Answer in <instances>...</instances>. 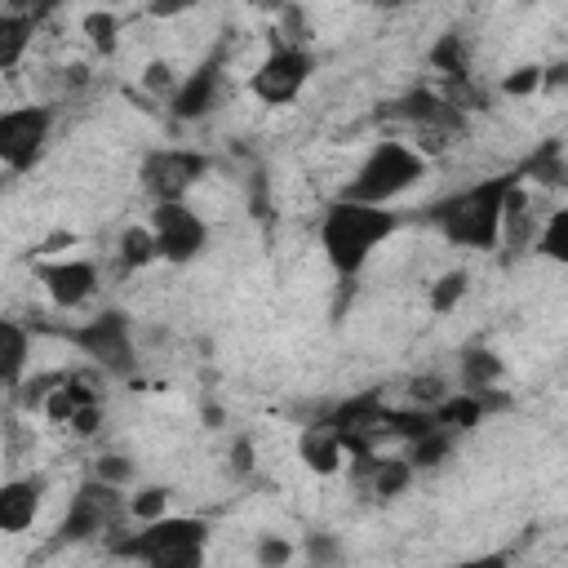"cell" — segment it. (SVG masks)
Listing matches in <instances>:
<instances>
[{
  "label": "cell",
  "mask_w": 568,
  "mask_h": 568,
  "mask_svg": "<svg viewBox=\"0 0 568 568\" xmlns=\"http://www.w3.org/2000/svg\"><path fill=\"white\" fill-rule=\"evenodd\" d=\"M36 280L44 284L49 302L58 311H80L93 293H98V266L89 257H58V262H40Z\"/></svg>",
  "instance_id": "12"
},
{
  "label": "cell",
  "mask_w": 568,
  "mask_h": 568,
  "mask_svg": "<svg viewBox=\"0 0 568 568\" xmlns=\"http://www.w3.org/2000/svg\"><path fill=\"white\" fill-rule=\"evenodd\" d=\"M484 408H488L484 395H475V390H448L444 399L430 404V422L444 426V430H453V435H466V430H475L484 422Z\"/></svg>",
  "instance_id": "16"
},
{
  "label": "cell",
  "mask_w": 568,
  "mask_h": 568,
  "mask_svg": "<svg viewBox=\"0 0 568 568\" xmlns=\"http://www.w3.org/2000/svg\"><path fill=\"white\" fill-rule=\"evenodd\" d=\"M151 235H155V253L160 262L186 266L204 253L209 244V222L186 204V200H155L151 209Z\"/></svg>",
  "instance_id": "9"
},
{
  "label": "cell",
  "mask_w": 568,
  "mask_h": 568,
  "mask_svg": "<svg viewBox=\"0 0 568 568\" xmlns=\"http://www.w3.org/2000/svg\"><path fill=\"white\" fill-rule=\"evenodd\" d=\"M430 62L448 75H466V49H462V36H444L435 49H430Z\"/></svg>",
  "instance_id": "28"
},
{
  "label": "cell",
  "mask_w": 568,
  "mask_h": 568,
  "mask_svg": "<svg viewBox=\"0 0 568 568\" xmlns=\"http://www.w3.org/2000/svg\"><path fill=\"white\" fill-rule=\"evenodd\" d=\"M306 559L311 564H337L342 559V546H337V537L333 532H306Z\"/></svg>",
  "instance_id": "31"
},
{
  "label": "cell",
  "mask_w": 568,
  "mask_h": 568,
  "mask_svg": "<svg viewBox=\"0 0 568 568\" xmlns=\"http://www.w3.org/2000/svg\"><path fill=\"white\" fill-rule=\"evenodd\" d=\"M89 399H98V395H93L80 377H58V382L49 386V395H44V404H40V408H44V417H49V422L67 426V422H71V413H75L80 404H89Z\"/></svg>",
  "instance_id": "21"
},
{
  "label": "cell",
  "mask_w": 568,
  "mask_h": 568,
  "mask_svg": "<svg viewBox=\"0 0 568 568\" xmlns=\"http://www.w3.org/2000/svg\"><path fill=\"white\" fill-rule=\"evenodd\" d=\"M44 501V479L40 475H22V479H4L0 484V537H18L36 524Z\"/></svg>",
  "instance_id": "13"
},
{
  "label": "cell",
  "mask_w": 568,
  "mask_h": 568,
  "mask_svg": "<svg viewBox=\"0 0 568 568\" xmlns=\"http://www.w3.org/2000/svg\"><path fill=\"white\" fill-rule=\"evenodd\" d=\"M200 0H146V13L151 18H178V13H191Z\"/></svg>",
  "instance_id": "36"
},
{
  "label": "cell",
  "mask_w": 568,
  "mask_h": 568,
  "mask_svg": "<svg viewBox=\"0 0 568 568\" xmlns=\"http://www.w3.org/2000/svg\"><path fill=\"white\" fill-rule=\"evenodd\" d=\"M164 506H169V488H160V484H142L133 497H124V510L133 515V519H155V515H164Z\"/></svg>",
  "instance_id": "25"
},
{
  "label": "cell",
  "mask_w": 568,
  "mask_h": 568,
  "mask_svg": "<svg viewBox=\"0 0 568 568\" xmlns=\"http://www.w3.org/2000/svg\"><path fill=\"white\" fill-rule=\"evenodd\" d=\"M213 169V160L204 151H191V146H164V151H151L142 160V191L151 200H186L200 178Z\"/></svg>",
  "instance_id": "10"
},
{
  "label": "cell",
  "mask_w": 568,
  "mask_h": 568,
  "mask_svg": "<svg viewBox=\"0 0 568 568\" xmlns=\"http://www.w3.org/2000/svg\"><path fill=\"white\" fill-rule=\"evenodd\" d=\"M395 231H399V213H390V204H359L337 195L320 213V248L342 280H355Z\"/></svg>",
  "instance_id": "1"
},
{
  "label": "cell",
  "mask_w": 568,
  "mask_h": 568,
  "mask_svg": "<svg viewBox=\"0 0 568 568\" xmlns=\"http://www.w3.org/2000/svg\"><path fill=\"white\" fill-rule=\"evenodd\" d=\"M377 4H382V9H386V4H404V0H377Z\"/></svg>",
  "instance_id": "39"
},
{
  "label": "cell",
  "mask_w": 568,
  "mask_h": 568,
  "mask_svg": "<svg viewBox=\"0 0 568 568\" xmlns=\"http://www.w3.org/2000/svg\"><path fill=\"white\" fill-rule=\"evenodd\" d=\"M231 466H235V475L253 470V439H235V448H231Z\"/></svg>",
  "instance_id": "37"
},
{
  "label": "cell",
  "mask_w": 568,
  "mask_h": 568,
  "mask_svg": "<svg viewBox=\"0 0 568 568\" xmlns=\"http://www.w3.org/2000/svg\"><path fill=\"white\" fill-rule=\"evenodd\" d=\"M80 439H89V435H98V426H102V408H98V399H89V404H80L75 413H71V422H67Z\"/></svg>",
  "instance_id": "34"
},
{
  "label": "cell",
  "mask_w": 568,
  "mask_h": 568,
  "mask_svg": "<svg viewBox=\"0 0 568 568\" xmlns=\"http://www.w3.org/2000/svg\"><path fill=\"white\" fill-rule=\"evenodd\" d=\"M253 559L262 564V568H280V564H288L293 559V546L284 541V537H257V550H253Z\"/></svg>",
  "instance_id": "32"
},
{
  "label": "cell",
  "mask_w": 568,
  "mask_h": 568,
  "mask_svg": "<svg viewBox=\"0 0 568 568\" xmlns=\"http://www.w3.org/2000/svg\"><path fill=\"white\" fill-rule=\"evenodd\" d=\"M93 475L106 479V484H120V488H124V484L133 479V462L120 457V453H102V457L93 462Z\"/></svg>",
  "instance_id": "30"
},
{
  "label": "cell",
  "mask_w": 568,
  "mask_h": 568,
  "mask_svg": "<svg viewBox=\"0 0 568 568\" xmlns=\"http://www.w3.org/2000/svg\"><path fill=\"white\" fill-rule=\"evenodd\" d=\"M222 80H226V67H222L217 53L204 58L195 71H186V75L173 84V93H169V111H173V120H186V124L204 120V115L222 102Z\"/></svg>",
  "instance_id": "11"
},
{
  "label": "cell",
  "mask_w": 568,
  "mask_h": 568,
  "mask_svg": "<svg viewBox=\"0 0 568 568\" xmlns=\"http://www.w3.org/2000/svg\"><path fill=\"white\" fill-rule=\"evenodd\" d=\"M142 80H146V89H160V93H173V84H178V75L169 71V62H151Z\"/></svg>",
  "instance_id": "35"
},
{
  "label": "cell",
  "mask_w": 568,
  "mask_h": 568,
  "mask_svg": "<svg viewBox=\"0 0 568 568\" xmlns=\"http://www.w3.org/2000/svg\"><path fill=\"white\" fill-rule=\"evenodd\" d=\"M541 80H546V75H541V67H519L515 75H506V80H501V93L524 98V93H537V89H541Z\"/></svg>",
  "instance_id": "33"
},
{
  "label": "cell",
  "mask_w": 568,
  "mask_h": 568,
  "mask_svg": "<svg viewBox=\"0 0 568 568\" xmlns=\"http://www.w3.org/2000/svg\"><path fill=\"white\" fill-rule=\"evenodd\" d=\"M422 178H426V155L422 151H413L408 142H377L355 164V173L346 178V186L337 195L359 200V204H390L404 191H413Z\"/></svg>",
  "instance_id": "4"
},
{
  "label": "cell",
  "mask_w": 568,
  "mask_h": 568,
  "mask_svg": "<svg viewBox=\"0 0 568 568\" xmlns=\"http://www.w3.org/2000/svg\"><path fill=\"white\" fill-rule=\"evenodd\" d=\"M124 493H120V484H106V479H98V475H89L75 493H71V501H67V515L58 519V546H80V541H93V537H102V532H120V524H124Z\"/></svg>",
  "instance_id": "6"
},
{
  "label": "cell",
  "mask_w": 568,
  "mask_h": 568,
  "mask_svg": "<svg viewBox=\"0 0 568 568\" xmlns=\"http://www.w3.org/2000/svg\"><path fill=\"white\" fill-rule=\"evenodd\" d=\"M466 284H470V275L466 271H448V275H439V284L430 288V311H453L462 297H466Z\"/></svg>",
  "instance_id": "27"
},
{
  "label": "cell",
  "mask_w": 568,
  "mask_h": 568,
  "mask_svg": "<svg viewBox=\"0 0 568 568\" xmlns=\"http://www.w3.org/2000/svg\"><path fill=\"white\" fill-rule=\"evenodd\" d=\"M151 262H160V253H155V235H151V226H124L120 231V266L124 271H142V266H151Z\"/></svg>",
  "instance_id": "22"
},
{
  "label": "cell",
  "mask_w": 568,
  "mask_h": 568,
  "mask_svg": "<svg viewBox=\"0 0 568 568\" xmlns=\"http://www.w3.org/2000/svg\"><path fill=\"white\" fill-rule=\"evenodd\" d=\"M444 395H448V382H444L439 373H422V377L408 382V404H417V408H430V404L444 399Z\"/></svg>",
  "instance_id": "29"
},
{
  "label": "cell",
  "mask_w": 568,
  "mask_h": 568,
  "mask_svg": "<svg viewBox=\"0 0 568 568\" xmlns=\"http://www.w3.org/2000/svg\"><path fill=\"white\" fill-rule=\"evenodd\" d=\"M315 75V53L302 44H275L248 75V93L266 106H288Z\"/></svg>",
  "instance_id": "8"
},
{
  "label": "cell",
  "mask_w": 568,
  "mask_h": 568,
  "mask_svg": "<svg viewBox=\"0 0 568 568\" xmlns=\"http://www.w3.org/2000/svg\"><path fill=\"white\" fill-rule=\"evenodd\" d=\"M524 173H532L537 182H546V186H559L564 182V146H559V138H550L541 151H532V160L524 164Z\"/></svg>",
  "instance_id": "24"
},
{
  "label": "cell",
  "mask_w": 568,
  "mask_h": 568,
  "mask_svg": "<svg viewBox=\"0 0 568 568\" xmlns=\"http://www.w3.org/2000/svg\"><path fill=\"white\" fill-rule=\"evenodd\" d=\"M58 4H67V0H27V13H49V9H58Z\"/></svg>",
  "instance_id": "38"
},
{
  "label": "cell",
  "mask_w": 568,
  "mask_h": 568,
  "mask_svg": "<svg viewBox=\"0 0 568 568\" xmlns=\"http://www.w3.org/2000/svg\"><path fill=\"white\" fill-rule=\"evenodd\" d=\"M297 457H302V466L311 475H337L342 462H346V444L328 422H315V426H306L297 435Z\"/></svg>",
  "instance_id": "14"
},
{
  "label": "cell",
  "mask_w": 568,
  "mask_h": 568,
  "mask_svg": "<svg viewBox=\"0 0 568 568\" xmlns=\"http://www.w3.org/2000/svg\"><path fill=\"white\" fill-rule=\"evenodd\" d=\"M36 13L27 9H0V71H13L27 49H31V36H36Z\"/></svg>",
  "instance_id": "17"
},
{
  "label": "cell",
  "mask_w": 568,
  "mask_h": 568,
  "mask_svg": "<svg viewBox=\"0 0 568 568\" xmlns=\"http://www.w3.org/2000/svg\"><path fill=\"white\" fill-rule=\"evenodd\" d=\"M53 138V106L27 102L0 111V164L9 173H27L44 160V146Z\"/></svg>",
  "instance_id": "7"
},
{
  "label": "cell",
  "mask_w": 568,
  "mask_h": 568,
  "mask_svg": "<svg viewBox=\"0 0 568 568\" xmlns=\"http://www.w3.org/2000/svg\"><path fill=\"white\" fill-rule=\"evenodd\" d=\"M457 377H462V390L484 395L488 386H497V377H501V359H497L493 351H484V346H466V351L457 355Z\"/></svg>",
  "instance_id": "20"
},
{
  "label": "cell",
  "mask_w": 568,
  "mask_h": 568,
  "mask_svg": "<svg viewBox=\"0 0 568 568\" xmlns=\"http://www.w3.org/2000/svg\"><path fill=\"white\" fill-rule=\"evenodd\" d=\"M519 182V173H497V178H479L444 200H435L426 209V217L439 226V235L457 248H475V253H493L497 235H501V209L510 186Z\"/></svg>",
  "instance_id": "2"
},
{
  "label": "cell",
  "mask_w": 568,
  "mask_h": 568,
  "mask_svg": "<svg viewBox=\"0 0 568 568\" xmlns=\"http://www.w3.org/2000/svg\"><path fill=\"white\" fill-rule=\"evenodd\" d=\"M457 439H462V435H453V430H444V426H430V430H422V435L404 439V444H408V453H404V457L413 462V470H435V466H444V462L453 457Z\"/></svg>",
  "instance_id": "18"
},
{
  "label": "cell",
  "mask_w": 568,
  "mask_h": 568,
  "mask_svg": "<svg viewBox=\"0 0 568 568\" xmlns=\"http://www.w3.org/2000/svg\"><path fill=\"white\" fill-rule=\"evenodd\" d=\"M532 248H537L541 257H550V262H568V213H564V209H555V213L546 217V226H537Z\"/></svg>",
  "instance_id": "23"
},
{
  "label": "cell",
  "mask_w": 568,
  "mask_h": 568,
  "mask_svg": "<svg viewBox=\"0 0 568 568\" xmlns=\"http://www.w3.org/2000/svg\"><path fill=\"white\" fill-rule=\"evenodd\" d=\"M368 475V488H373V497H382V501H390V497H404L408 493V484H413V462L408 457H373V466L364 470Z\"/></svg>",
  "instance_id": "19"
},
{
  "label": "cell",
  "mask_w": 568,
  "mask_h": 568,
  "mask_svg": "<svg viewBox=\"0 0 568 568\" xmlns=\"http://www.w3.org/2000/svg\"><path fill=\"white\" fill-rule=\"evenodd\" d=\"M209 546V519L200 515H155L138 532H120L106 541L115 559L155 564V568H200Z\"/></svg>",
  "instance_id": "3"
},
{
  "label": "cell",
  "mask_w": 568,
  "mask_h": 568,
  "mask_svg": "<svg viewBox=\"0 0 568 568\" xmlns=\"http://www.w3.org/2000/svg\"><path fill=\"white\" fill-rule=\"evenodd\" d=\"M84 36L93 40V49H98V53H111V49H115V40H120V22H115V13H106V9L84 13Z\"/></svg>",
  "instance_id": "26"
},
{
  "label": "cell",
  "mask_w": 568,
  "mask_h": 568,
  "mask_svg": "<svg viewBox=\"0 0 568 568\" xmlns=\"http://www.w3.org/2000/svg\"><path fill=\"white\" fill-rule=\"evenodd\" d=\"M31 364V333L18 320L0 315V390H18Z\"/></svg>",
  "instance_id": "15"
},
{
  "label": "cell",
  "mask_w": 568,
  "mask_h": 568,
  "mask_svg": "<svg viewBox=\"0 0 568 568\" xmlns=\"http://www.w3.org/2000/svg\"><path fill=\"white\" fill-rule=\"evenodd\" d=\"M67 342H71L89 364H98V368L111 373V377H133V373H138L133 320H129V311H120V306H106V311H98L93 320L67 328Z\"/></svg>",
  "instance_id": "5"
}]
</instances>
